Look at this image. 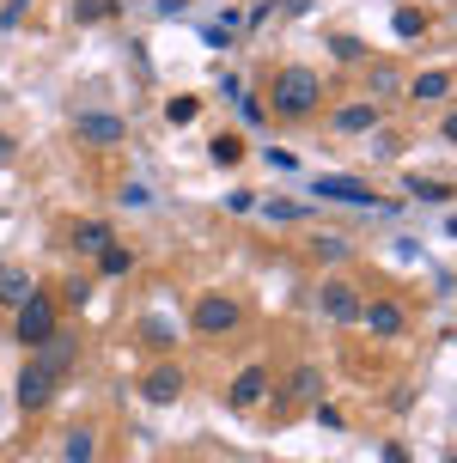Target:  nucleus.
I'll use <instances>...</instances> for the list:
<instances>
[{
  "instance_id": "4468645a",
  "label": "nucleus",
  "mask_w": 457,
  "mask_h": 463,
  "mask_svg": "<svg viewBox=\"0 0 457 463\" xmlns=\"http://www.w3.org/2000/svg\"><path fill=\"white\" fill-rule=\"evenodd\" d=\"M31 293H37V280L24 275V269H0V299L6 305H24Z\"/></svg>"
},
{
  "instance_id": "6e6552de",
  "label": "nucleus",
  "mask_w": 457,
  "mask_h": 463,
  "mask_svg": "<svg viewBox=\"0 0 457 463\" xmlns=\"http://www.w3.org/2000/svg\"><path fill=\"white\" fill-rule=\"evenodd\" d=\"M140 396H147L153 409L177 402V396H183V372L177 366H153V372H147V384H140Z\"/></svg>"
},
{
  "instance_id": "f8f14e48",
  "label": "nucleus",
  "mask_w": 457,
  "mask_h": 463,
  "mask_svg": "<svg viewBox=\"0 0 457 463\" xmlns=\"http://www.w3.org/2000/svg\"><path fill=\"white\" fill-rule=\"evenodd\" d=\"M366 128H378V104H348V110H336V135H366Z\"/></svg>"
},
{
  "instance_id": "cd10ccee",
  "label": "nucleus",
  "mask_w": 457,
  "mask_h": 463,
  "mask_svg": "<svg viewBox=\"0 0 457 463\" xmlns=\"http://www.w3.org/2000/svg\"><path fill=\"white\" fill-rule=\"evenodd\" d=\"M318 256H323V262H336V256H348V244H342V238H318Z\"/></svg>"
},
{
  "instance_id": "7c9ffc66",
  "label": "nucleus",
  "mask_w": 457,
  "mask_h": 463,
  "mask_svg": "<svg viewBox=\"0 0 457 463\" xmlns=\"http://www.w3.org/2000/svg\"><path fill=\"white\" fill-rule=\"evenodd\" d=\"M385 463H409V451L403 445H385Z\"/></svg>"
},
{
  "instance_id": "dca6fc26",
  "label": "nucleus",
  "mask_w": 457,
  "mask_h": 463,
  "mask_svg": "<svg viewBox=\"0 0 457 463\" xmlns=\"http://www.w3.org/2000/svg\"><path fill=\"white\" fill-rule=\"evenodd\" d=\"M98 458V433H91V427H73L68 433V463H91Z\"/></svg>"
},
{
  "instance_id": "a878e982",
  "label": "nucleus",
  "mask_w": 457,
  "mask_h": 463,
  "mask_svg": "<svg viewBox=\"0 0 457 463\" xmlns=\"http://www.w3.org/2000/svg\"><path fill=\"white\" fill-rule=\"evenodd\" d=\"M262 213H269V220H299V213H305V208H299V202H269V208H262Z\"/></svg>"
},
{
  "instance_id": "5701e85b",
  "label": "nucleus",
  "mask_w": 457,
  "mask_h": 463,
  "mask_svg": "<svg viewBox=\"0 0 457 463\" xmlns=\"http://www.w3.org/2000/svg\"><path fill=\"white\" fill-rule=\"evenodd\" d=\"M104 275H129V250H122V244H104Z\"/></svg>"
},
{
  "instance_id": "9d476101",
  "label": "nucleus",
  "mask_w": 457,
  "mask_h": 463,
  "mask_svg": "<svg viewBox=\"0 0 457 463\" xmlns=\"http://www.w3.org/2000/svg\"><path fill=\"white\" fill-rule=\"evenodd\" d=\"M360 317H366V329H372V335H403V305H390V299L360 305Z\"/></svg>"
},
{
  "instance_id": "9b49d317",
  "label": "nucleus",
  "mask_w": 457,
  "mask_h": 463,
  "mask_svg": "<svg viewBox=\"0 0 457 463\" xmlns=\"http://www.w3.org/2000/svg\"><path fill=\"white\" fill-rule=\"evenodd\" d=\"M323 317H329V324H354V317H360V299H354V293H348L342 280H336V287H323Z\"/></svg>"
},
{
  "instance_id": "aec40b11",
  "label": "nucleus",
  "mask_w": 457,
  "mask_h": 463,
  "mask_svg": "<svg viewBox=\"0 0 457 463\" xmlns=\"http://www.w3.org/2000/svg\"><path fill=\"white\" fill-rule=\"evenodd\" d=\"M73 244H80V250H104V244H110V226H98V220H86V226L73 232Z\"/></svg>"
},
{
  "instance_id": "2f4dec72",
  "label": "nucleus",
  "mask_w": 457,
  "mask_h": 463,
  "mask_svg": "<svg viewBox=\"0 0 457 463\" xmlns=\"http://www.w3.org/2000/svg\"><path fill=\"white\" fill-rule=\"evenodd\" d=\"M6 153H13V140H6V135H0V159H6Z\"/></svg>"
},
{
  "instance_id": "423d86ee",
  "label": "nucleus",
  "mask_w": 457,
  "mask_h": 463,
  "mask_svg": "<svg viewBox=\"0 0 457 463\" xmlns=\"http://www.w3.org/2000/svg\"><path fill=\"white\" fill-rule=\"evenodd\" d=\"M55 384H62V378H55L43 360H31V366L19 372V409H43L49 396H55Z\"/></svg>"
},
{
  "instance_id": "7ed1b4c3",
  "label": "nucleus",
  "mask_w": 457,
  "mask_h": 463,
  "mask_svg": "<svg viewBox=\"0 0 457 463\" xmlns=\"http://www.w3.org/2000/svg\"><path fill=\"white\" fill-rule=\"evenodd\" d=\"M189 329H195V335H232V329H238V305L220 299V293H207V299L189 311Z\"/></svg>"
},
{
  "instance_id": "1a4fd4ad",
  "label": "nucleus",
  "mask_w": 457,
  "mask_h": 463,
  "mask_svg": "<svg viewBox=\"0 0 457 463\" xmlns=\"http://www.w3.org/2000/svg\"><path fill=\"white\" fill-rule=\"evenodd\" d=\"M262 396H269V372L262 366H244L238 378H232V409H256Z\"/></svg>"
},
{
  "instance_id": "39448f33",
  "label": "nucleus",
  "mask_w": 457,
  "mask_h": 463,
  "mask_svg": "<svg viewBox=\"0 0 457 463\" xmlns=\"http://www.w3.org/2000/svg\"><path fill=\"white\" fill-rule=\"evenodd\" d=\"M311 189H318L323 202H348V208H378V213H385V202H378L366 184H354V177H318Z\"/></svg>"
},
{
  "instance_id": "c85d7f7f",
  "label": "nucleus",
  "mask_w": 457,
  "mask_h": 463,
  "mask_svg": "<svg viewBox=\"0 0 457 463\" xmlns=\"http://www.w3.org/2000/svg\"><path fill=\"white\" fill-rule=\"evenodd\" d=\"M390 86H396V73H390L385 61H378V68H372V92H390Z\"/></svg>"
},
{
  "instance_id": "c756f323",
  "label": "nucleus",
  "mask_w": 457,
  "mask_h": 463,
  "mask_svg": "<svg viewBox=\"0 0 457 463\" xmlns=\"http://www.w3.org/2000/svg\"><path fill=\"white\" fill-rule=\"evenodd\" d=\"M318 427H342V409L336 402H318Z\"/></svg>"
},
{
  "instance_id": "f03ea898",
  "label": "nucleus",
  "mask_w": 457,
  "mask_h": 463,
  "mask_svg": "<svg viewBox=\"0 0 457 463\" xmlns=\"http://www.w3.org/2000/svg\"><path fill=\"white\" fill-rule=\"evenodd\" d=\"M13 311H19V317H13V335H19L24 347H37V342H49V335H55V299H49V293H31V299L24 305H13Z\"/></svg>"
},
{
  "instance_id": "0eeeda50",
  "label": "nucleus",
  "mask_w": 457,
  "mask_h": 463,
  "mask_svg": "<svg viewBox=\"0 0 457 463\" xmlns=\"http://www.w3.org/2000/svg\"><path fill=\"white\" fill-rule=\"evenodd\" d=\"M37 347H43L37 360H43V366L55 372V378H62V372H68L73 360H80V335H73V329H55V335H49V342H37Z\"/></svg>"
},
{
  "instance_id": "6ab92c4d",
  "label": "nucleus",
  "mask_w": 457,
  "mask_h": 463,
  "mask_svg": "<svg viewBox=\"0 0 457 463\" xmlns=\"http://www.w3.org/2000/svg\"><path fill=\"white\" fill-rule=\"evenodd\" d=\"M232 31H238V19H232V13H226V19L202 24V43H207V49H226V43H232Z\"/></svg>"
},
{
  "instance_id": "412c9836",
  "label": "nucleus",
  "mask_w": 457,
  "mask_h": 463,
  "mask_svg": "<svg viewBox=\"0 0 457 463\" xmlns=\"http://www.w3.org/2000/svg\"><path fill=\"white\" fill-rule=\"evenodd\" d=\"M207 153H214V165H238V159H244V140L220 135V140H207Z\"/></svg>"
},
{
  "instance_id": "20e7f679",
  "label": "nucleus",
  "mask_w": 457,
  "mask_h": 463,
  "mask_svg": "<svg viewBox=\"0 0 457 463\" xmlns=\"http://www.w3.org/2000/svg\"><path fill=\"white\" fill-rule=\"evenodd\" d=\"M73 135L91 140V146H116V140L129 135V122L110 116V110H80V116H73Z\"/></svg>"
},
{
  "instance_id": "393cba45",
  "label": "nucleus",
  "mask_w": 457,
  "mask_h": 463,
  "mask_svg": "<svg viewBox=\"0 0 457 463\" xmlns=\"http://www.w3.org/2000/svg\"><path fill=\"white\" fill-rule=\"evenodd\" d=\"M329 49H336L342 61H360V55H366V43H360V37H329Z\"/></svg>"
},
{
  "instance_id": "a211bd4d",
  "label": "nucleus",
  "mask_w": 457,
  "mask_h": 463,
  "mask_svg": "<svg viewBox=\"0 0 457 463\" xmlns=\"http://www.w3.org/2000/svg\"><path fill=\"white\" fill-rule=\"evenodd\" d=\"M318 384H323L318 366H299V372H293V384H287V396H293V402H305V396H318Z\"/></svg>"
},
{
  "instance_id": "2eb2a0df",
  "label": "nucleus",
  "mask_w": 457,
  "mask_h": 463,
  "mask_svg": "<svg viewBox=\"0 0 457 463\" xmlns=\"http://www.w3.org/2000/svg\"><path fill=\"white\" fill-rule=\"evenodd\" d=\"M390 31H396L403 43H421V37H427V13H414V6H396V19H390Z\"/></svg>"
},
{
  "instance_id": "f257e3e1",
  "label": "nucleus",
  "mask_w": 457,
  "mask_h": 463,
  "mask_svg": "<svg viewBox=\"0 0 457 463\" xmlns=\"http://www.w3.org/2000/svg\"><path fill=\"white\" fill-rule=\"evenodd\" d=\"M318 104H323V80L311 68H281L274 73V116L299 122V116H311Z\"/></svg>"
},
{
  "instance_id": "4be33fe9",
  "label": "nucleus",
  "mask_w": 457,
  "mask_h": 463,
  "mask_svg": "<svg viewBox=\"0 0 457 463\" xmlns=\"http://www.w3.org/2000/svg\"><path fill=\"white\" fill-rule=\"evenodd\" d=\"M195 110H202L195 98H171V104H165V122H195Z\"/></svg>"
},
{
  "instance_id": "b1692460",
  "label": "nucleus",
  "mask_w": 457,
  "mask_h": 463,
  "mask_svg": "<svg viewBox=\"0 0 457 463\" xmlns=\"http://www.w3.org/2000/svg\"><path fill=\"white\" fill-rule=\"evenodd\" d=\"M110 6H116V0H73V19H104V13H110Z\"/></svg>"
},
{
  "instance_id": "ddd939ff",
  "label": "nucleus",
  "mask_w": 457,
  "mask_h": 463,
  "mask_svg": "<svg viewBox=\"0 0 457 463\" xmlns=\"http://www.w3.org/2000/svg\"><path fill=\"white\" fill-rule=\"evenodd\" d=\"M409 98H414V104H439V98H452V73H445V68L421 73V80L409 86Z\"/></svg>"
},
{
  "instance_id": "bb28decb",
  "label": "nucleus",
  "mask_w": 457,
  "mask_h": 463,
  "mask_svg": "<svg viewBox=\"0 0 457 463\" xmlns=\"http://www.w3.org/2000/svg\"><path fill=\"white\" fill-rule=\"evenodd\" d=\"M171 335H177V329L165 324V317H147V342H171Z\"/></svg>"
},
{
  "instance_id": "f3484780",
  "label": "nucleus",
  "mask_w": 457,
  "mask_h": 463,
  "mask_svg": "<svg viewBox=\"0 0 457 463\" xmlns=\"http://www.w3.org/2000/svg\"><path fill=\"white\" fill-rule=\"evenodd\" d=\"M409 195H414V202H439V208H445V202H452V184H433V177H409Z\"/></svg>"
}]
</instances>
